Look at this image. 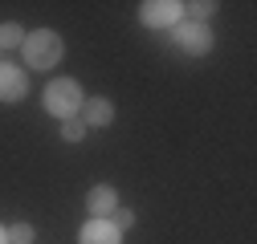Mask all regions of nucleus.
Listing matches in <instances>:
<instances>
[{"instance_id":"1","label":"nucleus","mask_w":257,"mask_h":244,"mask_svg":"<svg viewBox=\"0 0 257 244\" xmlns=\"http://www.w3.org/2000/svg\"><path fill=\"white\" fill-rule=\"evenodd\" d=\"M25 61L33 70H53L61 61V37L53 33V28H37V33H25Z\"/></svg>"},{"instance_id":"2","label":"nucleus","mask_w":257,"mask_h":244,"mask_svg":"<svg viewBox=\"0 0 257 244\" xmlns=\"http://www.w3.org/2000/svg\"><path fill=\"white\" fill-rule=\"evenodd\" d=\"M45 110L57 114L61 122H66V118H78V110H82V90H78V82H70V78L49 82V86H45Z\"/></svg>"},{"instance_id":"3","label":"nucleus","mask_w":257,"mask_h":244,"mask_svg":"<svg viewBox=\"0 0 257 244\" xmlns=\"http://www.w3.org/2000/svg\"><path fill=\"white\" fill-rule=\"evenodd\" d=\"M176 45L184 53H208L212 49V33H208L200 20H180L176 24Z\"/></svg>"},{"instance_id":"4","label":"nucleus","mask_w":257,"mask_h":244,"mask_svg":"<svg viewBox=\"0 0 257 244\" xmlns=\"http://www.w3.org/2000/svg\"><path fill=\"white\" fill-rule=\"evenodd\" d=\"M139 20H143L147 28L180 24V4H176V0H147V4H139Z\"/></svg>"},{"instance_id":"5","label":"nucleus","mask_w":257,"mask_h":244,"mask_svg":"<svg viewBox=\"0 0 257 244\" xmlns=\"http://www.w3.org/2000/svg\"><path fill=\"white\" fill-rule=\"evenodd\" d=\"M29 94V82L17 66H0V102H21Z\"/></svg>"},{"instance_id":"6","label":"nucleus","mask_w":257,"mask_h":244,"mask_svg":"<svg viewBox=\"0 0 257 244\" xmlns=\"http://www.w3.org/2000/svg\"><path fill=\"white\" fill-rule=\"evenodd\" d=\"M118 228L110 220H90L82 232H78V244H118Z\"/></svg>"},{"instance_id":"7","label":"nucleus","mask_w":257,"mask_h":244,"mask_svg":"<svg viewBox=\"0 0 257 244\" xmlns=\"http://www.w3.org/2000/svg\"><path fill=\"white\" fill-rule=\"evenodd\" d=\"M114 204H118V196H114V188H106V183L90 188V196H86V208L94 212V220H106L114 212Z\"/></svg>"},{"instance_id":"8","label":"nucleus","mask_w":257,"mask_h":244,"mask_svg":"<svg viewBox=\"0 0 257 244\" xmlns=\"http://www.w3.org/2000/svg\"><path fill=\"white\" fill-rule=\"evenodd\" d=\"M78 118H82V126H106V122L114 118V106L106 98H90V102H82Z\"/></svg>"},{"instance_id":"9","label":"nucleus","mask_w":257,"mask_h":244,"mask_svg":"<svg viewBox=\"0 0 257 244\" xmlns=\"http://www.w3.org/2000/svg\"><path fill=\"white\" fill-rule=\"evenodd\" d=\"M0 45H25V28L21 24H0Z\"/></svg>"},{"instance_id":"10","label":"nucleus","mask_w":257,"mask_h":244,"mask_svg":"<svg viewBox=\"0 0 257 244\" xmlns=\"http://www.w3.org/2000/svg\"><path fill=\"white\" fill-rule=\"evenodd\" d=\"M86 134V126H82V118H66L61 122V138H70V142H78Z\"/></svg>"},{"instance_id":"11","label":"nucleus","mask_w":257,"mask_h":244,"mask_svg":"<svg viewBox=\"0 0 257 244\" xmlns=\"http://www.w3.org/2000/svg\"><path fill=\"white\" fill-rule=\"evenodd\" d=\"M29 240H33V228L29 224H13L9 228V244H29Z\"/></svg>"},{"instance_id":"12","label":"nucleus","mask_w":257,"mask_h":244,"mask_svg":"<svg viewBox=\"0 0 257 244\" xmlns=\"http://www.w3.org/2000/svg\"><path fill=\"white\" fill-rule=\"evenodd\" d=\"M110 224H114L118 232H126V228L135 224V216H131V212H114V220H110Z\"/></svg>"},{"instance_id":"13","label":"nucleus","mask_w":257,"mask_h":244,"mask_svg":"<svg viewBox=\"0 0 257 244\" xmlns=\"http://www.w3.org/2000/svg\"><path fill=\"white\" fill-rule=\"evenodd\" d=\"M180 8H188L192 16H196V20H200V16H208V12L216 8V4H180Z\"/></svg>"},{"instance_id":"14","label":"nucleus","mask_w":257,"mask_h":244,"mask_svg":"<svg viewBox=\"0 0 257 244\" xmlns=\"http://www.w3.org/2000/svg\"><path fill=\"white\" fill-rule=\"evenodd\" d=\"M0 244H9V232H5V228H0Z\"/></svg>"}]
</instances>
